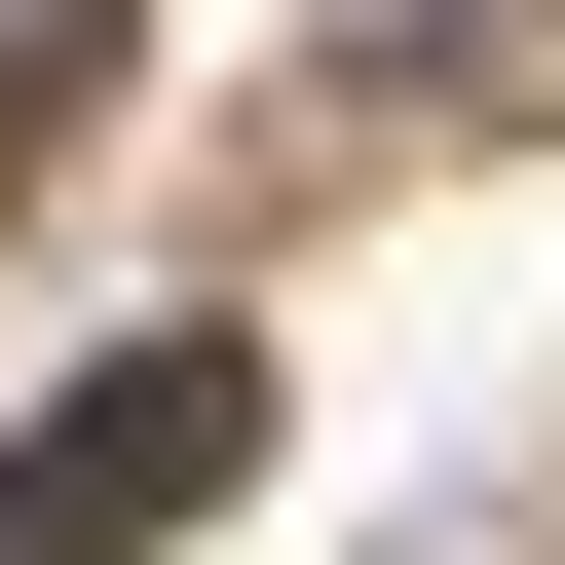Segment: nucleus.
Here are the masks:
<instances>
[{"label":"nucleus","instance_id":"f257e3e1","mask_svg":"<svg viewBox=\"0 0 565 565\" xmlns=\"http://www.w3.org/2000/svg\"><path fill=\"white\" fill-rule=\"evenodd\" d=\"M264 490V340H114L39 452H0V565H151V527H226Z\"/></svg>","mask_w":565,"mask_h":565},{"label":"nucleus","instance_id":"f03ea898","mask_svg":"<svg viewBox=\"0 0 565 565\" xmlns=\"http://www.w3.org/2000/svg\"><path fill=\"white\" fill-rule=\"evenodd\" d=\"M76 76H114V0H0V151H39V114H76Z\"/></svg>","mask_w":565,"mask_h":565}]
</instances>
